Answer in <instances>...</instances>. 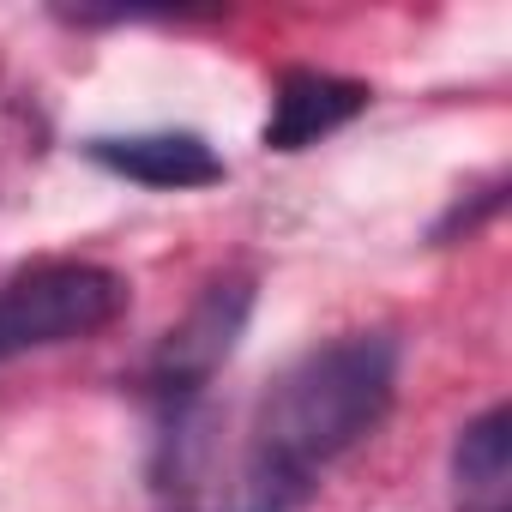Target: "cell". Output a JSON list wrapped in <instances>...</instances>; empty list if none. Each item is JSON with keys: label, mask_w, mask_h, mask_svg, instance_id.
I'll list each match as a JSON object with an SVG mask.
<instances>
[{"label": "cell", "mask_w": 512, "mask_h": 512, "mask_svg": "<svg viewBox=\"0 0 512 512\" xmlns=\"http://www.w3.org/2000/svg\"><path fill=\"white\" fill-rule=\"evenodd\" d=\"M85 157H91L97 169L121 175V181L163 187V193L223 181V157H217L199 133H127V139H91Z\"/></svg>", "instance_id": "obj_5"}, {"label": "cell", "mask_w": 512, "mask_h": 512, "mask_svg": "<svg viewBox=\"0 0 512 512\" xmlns=\"http://www.w3.org/2000/svg\"><path fill=\"white\" fill-rule=\"evenodd\" d=\"M452 476H458V494L470 506H482V512L506 506V482H512V410L506 404H494L488 416H476L458 434Z\"/></svg>", "instance_id": "obj_6"}, {"label": "cell", "mask_w": 512, "mask_h": 512, "mask_svg": "<svg viewBox=\"0 0 512 512\" xmlns=\"http://www.w3.org/2000/svg\"><path fill=\"white\" fill-rule=\"evenodd\" d=\"M290 506H296V488H284L260 464H247V476L235 482L229 500H205V506H187V512H290Z\"/></svg>", "instance_id": "obj_7"}, {"label": "cell", "mask_w": 512, "mask_h": 512, "mask_svg": "<svg viewBox=\"0 0 512 512\" xmlns=\"http://www.w3.org/2000/svg\"><path fill=\"white\" fill-rule=\"evenodd\" d=\"M398 392V344L386 332H350L302 362H290L253 410V458L284 488H308V476L368 440Z\"/></svg>", "instance_id": "obj_1"}, {"label": "cell", "mask_w": 512, "mask_h": 512, "mask_svg": "<svg viewBox=\"0 0 512 512\" xmlns=\"http://www.w3.org/2000/svg\"><path fill=\"white\" fill-rule=\"evenodd\" d=\"M127 314V278L91 260H43L0 284V362L79 344Z\"/></svg>", "instance_id": "obj_2"}, {"label": "cell", "mask_w": 512, "mask_h": 512, "mask_svg": "<svg viewBox=\"0 0 512 512\" xmlns=\"http://www.w3.org/2000/svg\"><path fill=\"white\" fill-rule=\"evenodd\" d=\"M368 85L362 79H338V73H320V67H296L278 79V97H272V121H266V151H308L314 139L350 127L362 109H368Z\"/></svg>", "instance_id": "obj_4"}, {"label": "cell", "mask_w": 512, "mask_h": 512, "mask_svg": "<svg viewBox=\"0 0 512 512\" xmlns=\"http://www.w3.org/2000/svg\"><path fill=\"white\" fill-rule=\"evenodd\" d=\"M500 512H506V506H500Z\"/></svg>", "instance_id": "obj_8"}, {"label": "cell", "mask_w": 512, "mask_h": 512, "mask_svg": "<svg viewBox=\"0 0 512 512\" xmlns=\"http://www.w3.org/2000/svg\"><path fill=\"white\" fill-rule=\"evenodd\" d=\"M247 314H253V284H247V278H217V284L163 332V344L151 350V362H145L151 398H163V404L199 398V392L211 386V374L229 362V350H235Z\"/></svg>", "instance_id": "obj_3"}]
</instances>
